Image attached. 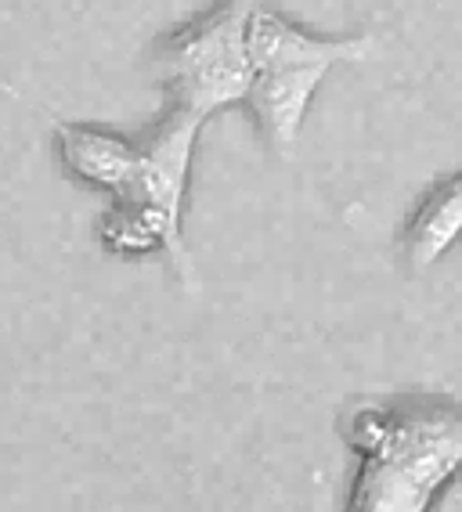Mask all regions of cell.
Listing matches in <instances>:
<instances>
[{
    "mask_svg": "<svg viewBox=\"0 0 462 512\" xmlns=\"http://www.w3.org/2000/svg\"><path fill=\"white\" fill-rule=\"evenodd\" d=\"M462 238V174L448 177L419 202V210L412 213L401 238L405 249V264L423 275L434 264H441L444 256L452 253L455 242Z\"/></svg>",
    "mask_w": 462,
    "mask_h": 512,
    "instance_id": "52a82bcc",
    "label": "cell"
},
{
    "mask_svg": "<svg viewBox=\"0 0 462 512\" xmlns=\"http://www.w3.org/2000/svg\"><path fill=\"white\" fill-rule=\"evenodd\" d=\"M376 51V37L361 33V37H318L307 33L286 15L271 8H253L250 15V55L260 69H286V65H333L343 62H365Z\"/></svg>",
    "mask_w": 462,
    "mask_h": 512,
    "instance_id": "277c9868",
    "label": "cell"
},
{
    "mask_svg": "<svg viewBox=\"0 0 462 512\" xmlns=\"http://www.w3.org/2000/svg\"><path fill=\"white\" fill-rule=\"evenodd\" d=\"M325 76H329L325 65H286V69H260L257 73L250 94H246V109L253 112L257 130L278 156H289L296 148L307 109H311Z\"/></svg>",
    "mask_w": 462,
    "mask_h": 512,
    "instance_id": "5b68a950",
    "label": "cell"
},
{
    "mask_svg": "<svg viewBox=\"0 0 462 512\" xmlns=\"http://www.w3.org/2000/svg\"><path fill=\"white\" fill-rule=\"evenodd\" d=\"M55 145L65 170L76 181L112 195L127 188L138 163V141H127L123 134L102 127H87V123H55Z\"/></svg>",
    "mask_w": 462,
    "mask_h": 512,
    "instance_id": "8992f818",
    "label": "cell"
},
{
    "mask_svg": "<svg viewBox=\"0 0 462 512\" xmlns=\"http://www.w3.org/2000/svg\"><path fill=\"white\" fill-rule=\"evenodd\" d=\"M347 440L361 455L347 512H430L462 473V412L452 404L358 408Z\"/></svg>",
    "mask_w": 462,
    "mask_h": 512,
    "instance_id": "6da1fadb",
    "label": "cell"
},
{
    "mask_svg": "<svg viewBox=\"0 0 462 512\" xmlns=\"http://www.w3.org/2000/svg\"><path fill=\"white\" fill-rule=\"evenodd\" d=\"M257 0H224L210 15L174 33L156 51V73L170 109L206 123L228 105H246L257 65L250 55V15Z\"/></svg>",
    "mask_w": 462,
    "mask_h": 512,
    "instance_id": "7a4b0ae2",
    "label": "cell"
},
{
    "mask_svg": "<svg viewBox=\"0 0 462 512\" xmlns=\"http://www.w3.org/2000/svg\"><path fill=\"white\" fill-rule=\"evenodd\" d=\"M199 127H203L199 116L167 105V112L159 116L156 127L138 141L134 174H130L127 188L116 195V199L148 210L159 224H167V231L174 238H181V217H185L188 174H192V152L195 141H199Z\"/></svg>",
    "mask_w": 462,
    "mask_h": 512,
    "instance_id": "3957f363",
    "label": "cell"
}]
</instances>
